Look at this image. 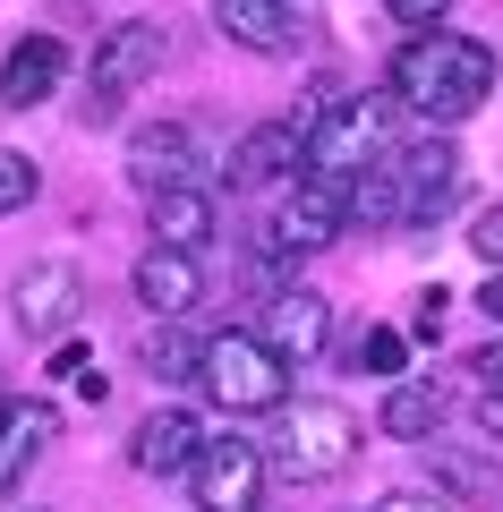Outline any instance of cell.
Segmentation results:
<instances>
[{"label": "cell", "instance_id": "cell-21", "mask_svg": "<svg viewBox=\"0 0 503 512\" xmlns=\"http://www.w3.org/2000/svg\"><path fill=\"white\" fill-rule=\"evenodd\" d=\"M137 359L154 367L162 384H197V359H205V342H180V333H171V325H145Z\"/></svg>", "mask_w": 503, "mask_h": 512}, {"label": "cell", "instance_id": "cell-27", "mask_svg": "<svg viewBox=\"0 0 503 512\" xmlns=\"http://www.w3.org/2000/svg\"><path fill=\"white\" fill-rule=\"evenodd\" d=\"M469 248H478L486 265H503V205H486V214H478V231H469Z\"/></svg>", "mask_w": 503, "mask_h": 512}, {"label": "cell", "instance_id": "cell-19", "mask_svg": "<svg viewBox=\"0 0 503 512\" xmlns=\"http://www.w3.org/2000/svg\"><path fill=\"white\" fill-rule=\"evenodd\" d=\"M214 26L239 43V52H282V43H290L282 0H214Z\"/></svg>", "mask_w": 503, "mask_h": 512}, {"label": "cell", "instance_id": "cell-4", "mask_svg": "<svg viewBox=\"0 0 503 512\" xmlns=\"http://www.w3.org/2000/svg\"><path fill=\"white\" fill-rule=\"evenodd\" d=\"M350 461H359V419H350L342 402H290L282 410V436H273V453H265V470L316 487V478H342Z\"/></svg>", "mask_w": 503, "mask_h": 512}, {"label": "cell", "instance_id": "cell-28", "mask_svg": "<svg viewBox=\"0 0 503 512\" xmlns=\"http://www.w3.org/2000/svg\"><path fill=\"white\" fill-rule=\"evenodd\" d=\"M384 9H393V18H401V26H418V35H427V26H435V18H444V0H384Z\"/></svg>", "mask_w": 503, "mask_h": 512}, {"label": "cell", "instance_id": "cell-1", "mask_svg": "<svg viewBox=\"0 0 503 512\" xmlns=\"http://www.w3.org/2000/svg\"><path fill=\"white\" fill-rule=\"evenodd\" d=\"M486 94H495V52H486L478 35H444V26H427V35H410L393 52V103L418 111L427 128L469 120Z\"/></svg>", "mask_w": 503, "mask_h": 512}, {"label": "cell", "instance_id": "cell-15", "mask_svg": "<svg viewBox=\"0 0 503 512\" xmlns=\"http://www.w3.org/2000/svg\"><path fill=\"white\" fill-rule=\"evenodd\" d=\"M60 69H69L60 35H26V43H9V60H0V103H9V111H35V103H52Z\"/></svg>", "mask_w": 503, "mask_h": 512}, {"label": "cell", "instance_id": "cell-13", "mask_svg": "<svg viewBox=\"0 0 503 512\" xmlns=\"http://www.w3.org/2000/svg\"><path fill=\"white\" fill-rule=\"evenodd\" d=\"M307 163V137L290 120H256L248 137L231 146V188H273V180H290V171Z\"/></svg>", "mask_w": 503, "mask_h": 512}, {"label": "cell", "instance_id": "cell-16", "mask_svg": "<svg viewBox=\"0 0 503 512\" xmlns=\"http://www.w3.org/2000/svg\"><path fill=\"white\" fill-rule=\"evenodd\" d=\"M52 436H60V410L43 402V393H26V402H0V495L26 478V461H35Z\"/></svg>", "mask_w": 503, "mask_h": 512}, {"label": "cell", "instance_id": "cell-31", "mask_svg": "<svg viewBox=\"0 0 503 512\" xmlns=\"http://www.w3.org/2000/svg\"><path fill=\"white\" fill-rule=\"evenodd\" d=\"M478 427H486V436L503 444V393H495V384H486V393H478Z\"/></svg>", "mask_w": 503, "mask_h": 512}, {"label": "cell", "instance_id": "cell-8", "mask_svg": "<svg viewBox=\"0 0 503 512\" xmlns=\"http://www.w3.org/2000/svg\"><path fill=\"white\" fill-rule=\"evenodd\" d=\"M18 325L35 333V342H69V325H77V308H86V274L77 265H60V256H43V265H26L18 274Z\"/></svg>", "mask_w": 503, "mask_h": 512}, {"label": "cell", "instance_id": "cell-14", "mask_svg": "<svg viewBox=\"0 0 503 512\" xmlns=\"http://www.w3.org/2000/svg\"><path fill=\"white\" fill-rule=\"evenodd\" d=\"M137 299L162 316V325H180V316L205 299L197 256H188V248H145V256H137Z\"/></svg>", "mask_w": 503, "mask_h": 512}, {"label": "cell", "instance_id": "cell-26", "mask_svg": "<svg viewBox=\"0 0 503 512\" xmlns=\"http://www.w3.org/2000/svg\"><path fill=\"white\" fill-rule=\"evenodd\" d=\"M444 308H452L444 291H418L410 299V342H444Z\"/></svg>", "mask_w": 503, "mask_h": 512}, {"label": "cell", "instance_id": "cell-22", "mask_svg": "<svg viewBox=\"0 0 503 512\" xmlns=\"http://www.w3.org/2000/svg\"><path fill=\"white\" fill-rule=\"evenodd\" d=\"M350 222H367V231H393L401 222V171H367V180H350Z\"/></svg>", "mask_w": 503, "mask_h": 512}, {"label": "cell", "instance_id": "cell-17", "mask_svg": "<svg viewBox=\"0 0 503 512\" xmlns=\"http://www.w3.org/2000/svg\"><path fill=\"white\" fill-rule=\"evenodd\" d=\"M145 231H154V248L197 256L205 239H214V197H205V188H154V197H145Z\"/></svg>", "mask_w": 503, "mask_h": 512}, {"label": "cell", "instance_id": "cell-10", "mask_svg": "<svg viewBox=\"0 0 503 512\" xmlns=\"http://www.w3.org/2000/svg\"><path fill=\"white\" fill-rule=\"evenodd\" d=\"M120 171L154 197V188H197V137H188V120H154V128H137L128 137V154H120Z\"/></svg>", "mask_w": 503, "mask_h": 512}, {"label": "cell", "instance_id": "cell-5", "mask_svg": "<svg viewBox=\"0 0 503 512\" xmlns=\"http://www.w3.org/2000/svg\"><path fill=\"white\" fill-rule=\"evenodd\" d=\"M162 52H171V35H162L154 18L111 26V35L94 43V69H86V103H77V120H86V128L120 120V103H128V94H137L154 69H162Z\"/></svg>", "mask_w": 503, "mask_h": 512}, {"label": "cell", "instance_id": "cell-20", "mask_svg": "<svg viewBox=\"0 0 503 512\" xmlns=\"http://www.w3.org/2000/svg\"><path fill=\"white\" fill-rule=\"evenodd\" d=\"M418 453H427V470L444 478L452 495H469V504H486V495H503V478L486 470L478 453H452V444H418Z\"/></svg>", "mask_w": 503, "mask_h": 512}, {"label": "cell", "instance_id": "cell-6", "mask_svg": "<svg viewBox=\"0 0 503 512\" xmlns=\"http://www.w3.org/2000/svg\"><path fill=\"white\" fill-rule=\"evenodd\" d=\"M342 222H350V188L299 171V188L273 205V256H316V248H333Z\"/></svg>", "mask_w": 503, "mask_h": 512}, {"label": "cell", "instance_id": "cell-2", "mask_svg": "<svg viewBox=\"0 0 503 512\" xmlns=\"http://www.w3.org/2000/svg\"><path fill=\"white\" fill-rule=\"evenodd\" d=\"M197 384L231 410V419L290 410V359L265 342V333H214V342H205V359H197Z\"/></svg>", "mask_w": 503, "mask_h": 512}, {"label": "cell", "instance_id": "cell-32", "mask_svg": "<svg viewBox=\"0 0 503 512\" xmlns=\"http://www.w3.org/2000/svg\"><path fill=\"white\" fill-rule=\"evenodd\" d=\"M478 308H486V316H495V325H503V265H495V274L478 282Z\"/></svg>", "mask_w": 503, "mask_h": 512}, {"label": "cell", "instance_id": "cell-9", "mask_svg": "<svg viewBox=\"0 0 503 512\" xmlns=\"http://www.w3.org/2000/svg\"><path fill=\"white\" fill-rule=\"evenodd\" d=\"M401 222H444L452 197H461V146L452 137H427V146L401 154Z\"/></svg>", "mask_w": 503, "mask_h": 512}, {"label": "cell", "instance_id": "cell-11", "mask_svg": "<svg viewBox=\"0 0 503 512\" xmlns=\"http://www.w3.org/2000/svg\"><path fill=\"white\" fill-rule=\"evenodd\" d=\"M265 342L282 350L290 367H307L324 342H333V299H324V291H273V308H265Z\"/></svg>", "mask_w": 503, "mask_h": 512}, {"label": "cell", "instance_id": "cell-25", "mask_svg": "<svg viewBox=\"0 0 503 512\" xmlns=\"http://www.w3.org/2000/svg\"><path fill=\"white\" fill-rule=\"evenodd\" d=\"M376 512H452V495L444 487H384Z\"/></svg>", "mask_w": 503, "mask_h": 512}, {"label": "cell", "instance_id": "cell-7", "mask_svg": "<svg viewBox=\"0 0 503 512\" xmlns=\"http://www.w3.org/2000/svg\"><path fill=\"white\" fill-rule=\"evenodd\" d=\"M188 487H197V512H256V495H265V444H248V436H205Z\"/></svg>", "mask_w": 503, "mask_h": 512}, {"label": "cell", "instance_id": "cell-12", "mask_svg": "<svg viewBox=\"0 0 503 512\" xmlns=\"http://www.w3.org/2000/svg\"><path fill=\"white\" fill-rule=\"evenodd\" d=\"M197 453H205V427L188 419V410H154V419L128 436V461H137L145 478H188Z\"/></svg>", "mask_w": 503, "mask_h": 512}, {"label": "cell", "instance_id": "cell-23", "mask_svg": "<svg viewBox=\"0 0 503 512\" xmlns=\"http://www.w3.org/2000/svg\"><path fill=\"white\" fill-rule=\"evenodd\" d=\"M401 359H410V342H401L393 325H367L359 342H350V367H359V376H401Z\"/></svg>", "mask_w": 503, "mask_h": 512}, {"label": "cell", "instance_id": "cell-3", "mask_svg": "<svg viewBox=\"0 0 503 512\" xmlns=\"http://www.w3.org/2000/svg\"><path fill=\"white\" fill-rule=\"evenodd\" d=\"M384 128H393V94H342V103L324 111L316 128H307V163L316 180H367V171L384 163Z\"/></svg>", "mask_w": 503, "mask_h": 512}, {"label": "cell", "instance_id": "cell-24", "mask_svg": "<svg viewBox=\"0 0 503 512\" xmlns=\"http://www.w3.org/2000/svg\"><path fill=\"white\" fill-rule=\"evenodd\" d=\"M35 188H43V171L26 163L18 146H0V214H18V205H35Z\"/></svg>", "mask_w": 503, "mask_h": 512}, {"label": "cell", "instance_id": "cell-30", "mask_svg": "<svg viewBox=\"0 0 503 512\" xmlns=\"http://www.w3.org/2000/svg\"><path fill=\"white\" fill-rule=\"evenodd\" d=\"M86 367H94V359H86V350H77V342H60V350H52V376H69V384H77V376H86Z\"/></svg>", "mask_w": 503, "mask_h": 512}, {"label": "cell", "instance_id": "cell-18", "mask_svg": "<svg viewBox=\"0 0 503 512\" xmlns=\"http://www.w3.org/2000/svg\"><path fill=\"white\" fill-rule=\"evenodd\" d=\"M376 427L393 444H435V427H444V384H393L376 410Z\"/></svg>", "mask_w": 503, "mask_h": 512}, {"label": "cell", "instance_id": "cell-29", "mask_svg": "<svg viewBox=\"0 0 503 512\" xmlns=\"http://www.w3.org/2000/svg\"><path fill=\"white\" fill-rule=\"evenodd\" d=\"M469 376H478V384H495V393H503V342H486L478 359H469Z\"/></svg>", "mask_w": 503, "mask_h": 512}]
</instances>
